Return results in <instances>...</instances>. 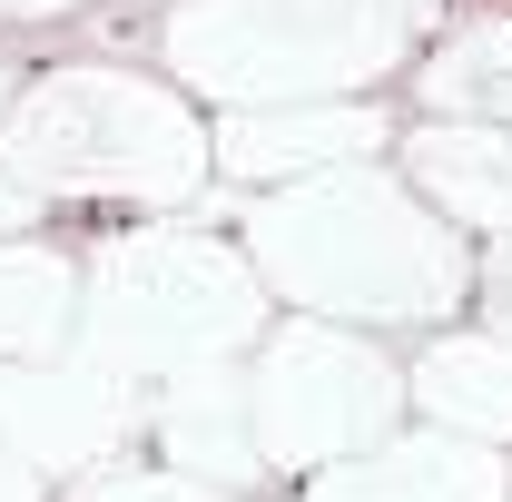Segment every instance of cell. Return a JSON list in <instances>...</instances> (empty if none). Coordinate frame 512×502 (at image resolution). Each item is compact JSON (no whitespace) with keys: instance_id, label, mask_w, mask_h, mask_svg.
Returning a JSON list of instances; mask_svg holds the SVG:
<instances>
[{"instance_id":"cell-1","label":"cell","mask_w":512,"mask_h":502,"mask_svg":"<svg viewBox=\"0 0 512 502\" xmlns=\"http://www.w3.org/2000/svg\"><path fill=\"white\" fill-rule=\"evenodd\" d=\"M286 315H335L365 335H434L473 306V237L434 217L394 158H355L266 188L237 227Z\"/></svg>"},{"instance_id":"cell-2","label":"cell","mask_w":512,"mask_h":502,"mask_svg":"<svg viewBox=\"0 0 512 502\" xmlns=\"http://www.w3.org/2000/svg\"><path fill=\"white\" fill-rule=\"evenodd\" d=\"M0 168L40 207H148L178 217L217 188L207 109L168 69L128 60H50L0 109Z\"/></svg>"},{"instance_id":"cell-3","label":"cell","mask_w":512,"mask_h":502,"mask_svg":"<svg viewBox=\"0 0 512 502\" xmlns=\"http://www.w3.org/2000/svg\"><path fill=\"white\" fill-rule=\"evenodd\" d=\"M266 325H276V296H266L256 256L237 237L188 227V217L119 227V237H99L79 256V335H69V355L138 384V394L207 375V365H237Z\"/></svg>"},{"instance_id":"cell-4","label":"cell","mask_w":512,"mask_h":502,"mask_svg":"<svg viewBox=\"0 0 512 502\" xmlns=\"http://www.w3.org/2000/svg\"><path fill=\"white\" fill-rule=\"evenodd\" d=\"M148 40L197 109L375 99L414 50V10L404 0H168Z\"/></svg>"},{"instance_id":"cell-5","label":"cell","mask_w":512,"mask_h":502,"mask_svg":"<svg viewBox=\"0 0 512 502\" xmlns=\"http://www.w3.org/2000/svg\"><path fill=\"white\" fill-rule=\"evenodd\" d=\"M237 414H247V453L266 483H306L335 453H365L414 414L404 394V355H384L365 325L335 315H276L247 355L227 365Z\"/></svg>"},{"instance_id":"cell-6","label":"cell","mask_w":512,"mask_h":502,"mask_svg":"<svg viewBox=\"0 0 512 502\" xmlns=\"http://www.w3.org/2000/svg\"><path fill=\"white\" fill-rule=\"evenodd\" d=\"M394 109L384 99H286V109H217L207 119V158H217V188H296L325 168H355V158H394Z\"/></svg>"},{"instance_id":"cell-7","label":"cell","mask_w":512,"mask_h":502,"mask_svg":"<svg viewBox=\"0 0 512 502\" xmlns=\"http://www.w3.org/2000/svg\"><path fill=\"white\" fill-rule=\"evenodd\" d=\"M296 502H512V453L404 414V424L375 434L365 453L316 463V473L296 483Z\"/></svg>"},{"instance_id":"cell-8","label":"cell","mask_w":512,"mask_h":502,"mask_svg":"<svg viewBox=\"0 0 512 502\" xmlns=\"http://www.w3.org/2000/svg\"><path fill=\"white\" fill-rule=\"evenodd\" d=\"M394 168L463 237H512V128L473 109H414L394 128Z\"/></svg>"},{"instance_id":"cell-9","label":"cell","mask_w":512,"mask_h":502,"mask_svg":"<svg viewBox=\"0 0 512 502\" xmlns=\"http://www.w3.org/2000/svg\"><path fill=\"white\" fill-rule=\"evenodd\" d=\"M404 394H414L424 424L512 453V335H493V325H434L404 355Z\"/></svg>"},{"instance_id":"cell-10","label":"cell","mask_w":512,"mask_h":502,"mask_svg":"<svg viewBox=\"0 0 512 502\" xmlns=\"http://www.w3.org/2000/svg\"><path fill=\"white\" fill-rule=\"evenodd\" d=\"M79 335V247L60 237H0V365H50Z\"/></svg>"},{"instance_id":"cell-11","label":"cell","mask_w":512,"mask_h":502,"mask_svg":"<svg viewBox=\"0 0 512 502\" xmlns=\"http://www.w3.org/2000/svg\"><path fill=\"white\" fill-rule=\"evenodd\" d=\"M50 502H237V493L197 483V473H178V463H138V453H99V463H79L69 483H50Z\"/></svg>"},{"instance_id":"cell-12","label":"cell","mask_w":512,"mask_h":502,"mask_svg":"<svg viewBox=\"0 0 512 502\" xmlns=\"http://www.w3.org/2000/svg\"><path fill=\"white\" fill-rule=\"evenodd\" d=\"M473 315L512 335V237H483V256H473Z\"/></svg>"},{"instance_id":"cell-13","label":"cell","mask_w":512,"mask_h":502,"mask_svg":"<svg viewBox=\"0 0 512 502\" xmlns=\"http://www.w3.org/2000/svg\"><path fill=\"white\" fill-rule=\"evenodd\" d=\"M0 502H50V473H40L10 434H0Z\"/></svg>"},{"instance_id":"cell-14","label":"cell","mask_w":512,"mask_h":502,"mask_svg":"<svg viewBox=\"0 0 512 502\" xmlns=\"http://www.w3.org/2000/svg\"><path fill=\"white\" fill-rule=\"evenodd\" d=\"M40 217H50V207H40V197H30L20 178H10V168H0V237H30Z\"/></svg>"},{"instance_id":"cell-15","label":"cell","mask_w":512,"mask_h":502,"mask_svg":"<svg viewBox=\"0 0 512 502\" xmlns=\"http://www.w3.org/2000/svg\"><path fill=\"white\" fill-rule=\"evenodd\" d=\"M463 109H473V119H503V128H512V79H483Z\"/></svg>"},{"instance_id":"cell-16","label":"cell","mask_w":512,"mask_h":502,"mask_svg":"<svg viewBox=\"0 0 512 502\" xmlns=\"http://www.w3.org/2000/svg\"><path fill=\"white\" fill-rule=\"evenodd\" d=\"M50 10H69V0H0V20H50Z\"/></svg>"},{"instance_id":"cell-17","label":"cell","mask_w":512,"mask_h":502,"mask_svg":"<svg viewBox=\"0 0 512 502\" xmlns=\"http://www.w3.org/2000/svg\"><path fill=\"white\" fill-rule=\"evenodd\" d=\"M10 99H20V60H0V109H10Z\"/></svg>"}]
</instances>
